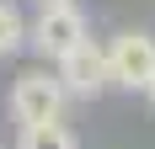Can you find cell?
I'll use <instances>...</instances> for the list:
<instances>
[{
  "instance_id": "6da1fadb",
  "label": "cell",
  "mask_w": 155,
  "mask_h": 149,
  "mask_svg": "<svg viewBox=\"0 0 155 149\" xmlns=\"http://www.w3.org/2000/svg\"><path fill=\"white\" fill-rule=\"evenodd\" d=\"M64 80L59 74H43V69H27L21 80H16L11 90V117L27 128V122H59L64 117Z\"/></svg>"
},
{
  "instance_id": "7a4b0ae2",
  "label": "cell",
  "mask_w": 155,
  "mask_h": 149,
  "mask_svg": "<svg viewBox=\"0 0 155 149\" xmlns=\"http://www.w3.org/2000/svg\"><path fill=\"white\" fill-rule=\"evenodd\" d=\"M27 43L38 48L43 59H54V64H59L75 43H86V16H80L70 0H54V5H43V16L27 27Z\"/></svg>"
},
{
  "instance_id": "3957f363",
  "label": "cell",
  "mask_w": 155,
  "mask_h": 149,
  "mask_svg": "<svg viewBox=\"0 0 155 149\" xmlns=\"http://www.w3.org/2000/svg\"><path fill=\"white\" fill-rule=\"evenodd\" d=\"M59 80H64V90L70 96H102V90L112 85V59H107V48H96L91 37L86 43H75L70 53L59 59Z\"/></svg>"
},
{
  "instance_id": "277c9868",
  "label": "cell",
  "mask_w": 155,
  "mask_h": 149,
  "mask_svg": "<svg viewBox=\"0 0 155 149\" xmlns=\"http://www.w3.org/2000/svg\"><path fill=\"white\" fill-rule=\"evenodd\" d=\"M107 59H112V85L144 90L155 80V37L150 32H123V37L107 48Z\"/></svg>"
},
{
  "instance_id": "5b68a950",
  "label": "cell",
  "mask_w": 155,
  "mask_h": 149,
  "mask_svg": "<svg viewBox=\"0 0 155 149\" xmlns=\"http://www.w3.org/2000/svg\"><path fill=\"white\" fill-rule=\"evenodd\" d=\"M16 149H80V144H75V133L64 122H27Z\"/></svg>"
},
{
  "instance_id": "8992f818",
  "label": "cell",
  "mask_w": 155,
  "mask_h": 149,
  "mask_svg": "<svg viewBox=\"0 0 155 149\" xmlns=\"http://www.w3.org/2000/svg\"><path fill=\"white\" fill-rule=\"evenodd\" d=\"M21 43H27V21H21V11H16L11 0H0V59L16 53Z\"/></svg>"
},
{
  "instance_id": "52a82bcc",
  "label": "cell",
  "mask_w": 155,
  "mask_h": 149,
  "mask_svg": "<svg viewBox=\"0 0 155 149\" xmlns=\"http://www.w3.org/2000/svg\"><path fill=\"white\" fill-rule=\"evenodd\" d=\"M144 96H150V106H155V80H150V85H144Z\"/></svg>"
},
{
  "instance_id": "ba28073f",
  "label": "cell",
  "mask_w": 155,
  "mask_h": 149,
  "mask_svg": "<svg viewBox=\"0 0 155 149\" xmlns=\"http://www.w3.org/2000/svg\"><path fill=\"white\" fill-rule=\"evenodd\" d=\"M43 5H54V0H43Z\"/></svg>"
}]
</instances>
